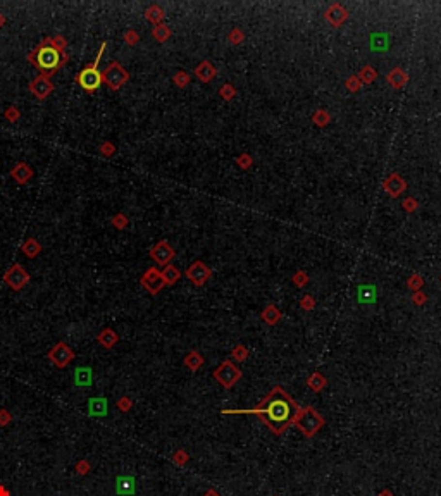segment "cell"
<instances>
[{
  "label": "cell",
  "instance_id": "cell-51",
  "mask_svg": "<svg viewBox=\"0 0 441 496\" xmlns=\"http://www.w3.org/2000/svg\"><path fill=\"white\" fill-rule=\"evenodd\" d=\"M412 302H414L415 305H424V304L427 302L426 293H422V291H414V295H412Z\"/></svg>",
  "mask_w": 441,
  "mask_h": 496
},
{
  "label": "cell",
  "instance_id": "cell-20",
  "mask_svg": "<svg viewBox=\"0 0 441 496\" xmlns=\"http://www.w3.org/2000/svg\"><path fill=\"white\" fill-rule=\"evenodd\" d=\"M42 250H43L42 245H40L38 240H35V238L24 240V243L21 245V252H23V255L28 258H36L42 254Z\"/></svg>",
  "mask_w": 441,
  "mask_h": 496
},
{
  "label": "cell",
  "instance_id": "cell-45",
  "mask_svg": "<svg viewBox=\"0 0 441 496\" xmlns=\"http://www.w3.org/2000/svg\"><path fill=\"white\" fill-rule=\"evenodd\" d=\"M236 164L240 165L241 169H248V167L253 164V159H252L250 154H241L240 157L236 159Z\"/></svg>",
  "mask_w": 441,
  "mask_h": 496
},
{
  "label": "cell",
  "instance_id": "cell-52",
  "mask_svg": "<svg viewBox=\"0 0 441 496\" xmlns=\"http://www.w3.org/2000/svg\"><path fill=\"white\" fill-rule=\"evenodd\" d=\"M0 496H11V491L4 484H0Z\"/></svg>",
  "mask_w": 441,
  "mask_h": 496
},
{
  "label": "cell",
  "instance_id": "cell-30",
  "mask_svg": "<svg viewBox=\"0 0 441 496\" xmlns=\"http://www.w3.org/2000/svg\"><path fill=\"white\" fill-rule=\"evenodd\" d=\"M92 381V369L90 367H79L76 369V383L79 386H86Z\"/></svg>",
  "mask_w": 441,
  "mask_h": 496
},
{
  "label": "cell",
  "instance_id": "cell-22",
  "mask_svg": "<svg viewBox=\"0 0 441 496\" xmlns=\"http://www.w3.org/2000/svg\"><path fill=\"white\" fill-rule=\"evenodd\" d=\"M88 410L92 416L104 417L107 414V400L105 398H92L88 405Z\"/></svg>",
  "mask_w": 441,
  "mask_h": 496
},
{
  "label": "cell",
  "instance_id": "cell-26",
  "mask_svg": "<svg viewBox=\"0 0 441 496\" xmlns=\"http://www.w3.org/2000/svg\"><path fill=\"white\" fill-rule=\"evenodd\" d=\"M262 319H264V322H267L269 326H274V324L281 319V312L276 308V305H269V307L264 308Z\"/></svg>",
  "mask_w": 441,
  "mask_h": 496
},
{
  "label": "cell",
  "instance_id": "cell-55",
  "mask_svg": "<svg viewBox=\"0 0 441 496\" xmlns=\"http://www.w3.org/2000/svg\"><path fill=\"white\" fill-rule=\"evenodd\" d=\"M379 496H393V495H391V493L390 491H383V493H381V495Z\"/></svg>",
  "mask_w": 441,
  "mask_h": 496
},
{
  "label": "cell",
  "instance_id": "cell-36",
  "mask_svg": "<svg viewBox=\"0 0 441 496\" xmlns=\"http://www.w3.org/2000/svg\"><path fill=\"white\" fill-rule=\"evenodd\" d=\"M219 95L222 96V100H226V102L233 100V98L236 96L235 86H233L231 83H226V85H222V86L219 88Z\"/></svg>",
  "mask_w": 441,
  "mask_h": 496
},
{
  "label": "cell",
  "instance_id": "cell-18",
  "mask_svg": "<svg viewBox=\"0 0 441 496\" xmlns=\"http://www.w3.org/2000/svg\"><path fill=\"white\" fill-rule=\"evenodd\" d=\"M195 76L198 78V80L202 81V83H209V81H212L214 78H216V74H217V71H216V67H214L212 64H210L209 61H204V62H200V64L195 67Z\"/></svg>",
  "mask_w": 441,
  "mask_h": 496
},
{
  "label": "cell",
  "instance_id": "cell-53",
  "mask_svg": "<svg viewBox=\"0 0 441 496\" xmlns=\"http://www.w3.org/2000/svg\"><path fill=\"white\" fill-rule=\"evenodd\" d=\"M5 23H7V17H5V14H2V12H0V28H4Z\"/></svg>",
  "mask_w": 441,
  "mask_h": 496
},
{
  "label": "cell",
  "instance_id": "cell-1",
  "mask_svg": "<svg viewBox=\"0 0 441 496\" xmlns=\"http://www.w3.org/2000/svg\"><path fill=\"white\" fill-rule=\"evenodd\" d=\"M260 417L267 426L271 427L276 434L283 432L290 422H293L298 414V407L293 403L290 396L281 388H276L266 400L260 403L259 408L252 410Z\"/></svg>",
  "mask_w": 441,
  "mask_h": 496
},
{
  "label": "cell",
  "instance_id": "cell-33",
  "mask_svg": "<svg viewBox=\"0 0 441 496\" xmlns=\"http://www.w3.org/2000/svg\"><path fill=\"white\" fill-rule=\"evenodd\" d=\"M4 117H5V121H7V123H11V124L17 123V121L21 119L19 107H16V105H9V107L4 111Z\"/></svg>",
  "mask_w": 441,
  "mask_h": 496
},
{
  "label": "cell",
  "instance_id": "cell-23",
  "mask_svg": "<svg viewBox=\"0 0 441 496\" xmlns=\"http://www.w3.org/2000/svg\"><path fill=\"white\" fill-rule=\"evenodd\" d=\"M117 493L119 495H133L135 493V479L129 476L126 477H117Z\"/></svg>",
  "mask_w": 441,
  "mask_h": 496
},
{
  "label": "cell",
  "instance_id": "cell-13",
  "mask_svg": "<svg viewBox=\"0 0 441 496\" xmlns=\"http://www.w3.org/2000/svg\"><path fill=\"white\" fill-rule=\"evenodd\" d=\"M9 176H11L17 185H28V183L33 179V176H35V171H33V167H31L28 162H17L11 169Z\"/></svg>",
  "mask_w": 441,
  "mask_h": 496
},
{
  "label": "cell",
  "instance_id": "cell-5",
  "mask_svg": "<svg viewBox=\"0 0 441 496\" xmlns=\"http://www.w3.org/2000/svg\"><path fill=\"white\" fill-rule=\"evenodd\" d=\"M293 422L297 424V427L303 434L310 438V436H314L322 427L324 419H322L312 407H305V408H302V410H298Z\"/></svg>",
  "mask_w": 441,
  "mask_h": 496
},
{
  "label": "cell",
  "instance_id": "cell-47",
  "mask_svg": "<svg viewBox=\"0 0 441 496\" xmlns=\"http://www.w3.org/2000/svg\"><path fill=\"white\" fill-rule=\"evenodd\" d=\"M90 469H92V465H90L88 460H79L76 464V474L78 476H86V474L90 472Z\"/></svg>",
  "mask_w": 441,
  "mask_h": 496
},
{
  "label": "cell",
  "instance_id": "cell-4",
  "mask_svg": "<svg viewBox=\"0 0 441 496\" xmlns=\"http://www.w3.org/2000/svg\"><path fill=\"white\" fill-rule=\"evenodd\" d=\"M129 81V73L124 69L121 62L112 61L102 71V85L107 86L110 92H117Z\"/></svg>",
  "mask_w": 441,
  "mask_h": 496
},
{
  "label": "cell",
  "instance_id": "cell-48",
  "mask_svg": "<svg viewBox=\"0 0 441 496\" xmlns=\"http://www.w3.org/2000/svg\"><path fill=\"white\" fill-rule=\"evenodd\" d=\"M173 462H174L176 465H179V467H183L188 462V455H186V451H183V450H178L174 455H173Z\"/></svg>",
  "mask_w": 441,
  "mask_h": 496
},
{
  "label": "cell",
  "instance_id": "cell-40",
  "mask_svg": "<svg viewBox=\"0 0 441 496\" xmlns=\"http://www.w3.org/2000/svg\"><path fill=\"white\" fill-rule=\"evenodd\" d=\"M228 40L233 43V45H238V43H241L245 40V35L241 33V30H238V28H233V30L228 33Z\"/></svg>",
  "mask_w": 441,
  "mask_h": 496
},
{
  "label": "cell",
  "instance_id": "cell-38",
  "mask_svg": "<svg viewBox=\"0 0 441 496\" xmlns=\"http://www.w3.org/2000/svg\"><path fill=\"white\" fill-rule=\"evenodd\" d=\"M123 40L126 42V45H128V47H135L136 43L140 42V33H138V31H135V30L124 31Z\"/></svg>",
  "mask_w": 441,
  "mask_h": 496
},
{
  "label": "cell",
  "instance_id": "cell-14",
  "mask_svg": "<svg viewBox=\"0 0 441 496\" xmlns=\"http://www.w3.org/2000/svg\"><path fill=\"white\" fill-rule=\"evenodd\" d=\"M383 188H384V192H386L388 195L393 196V198H396V196H400L407 190V181L403 179L400 174L393 173L391 176H388L386 179H384Z\"/></svg>",
  "mask_w": 441,
  "mask_h": 496
},
{
  "label": "cell",
  "instance_id": "cell-28",
  "mask_svg": "<svg viewBox=\"0 0 441 496\" xmlns=\"http://www.w3.org/2000/svg\"><path fill=\"white\" fill-rule=\"evenodd\" d=\"M376 76H378V73H376V69L372 67V65H365V67H362L360 69V73L357 74V78L360 80V83L362 85H369V83H372V81L376 80Z\"/></svg>",
  "mask_w": 441,
  "mask_h": 496
},
{
  "label": "cell",
  "instance_id": "cell-32",
  "mask_svg": "<svg viewBox=\"0 0 441 496\" xmlns=\"http://www.w3.org/2000/svg\"><path fill=\"white\" fill-rule=\"evenodd\" d=\"M359 298H360V302L362 304H371V302H374V298H376V289H374V286H360L359 288Z\"/></svg>",
  "mask_w": 441,
  "mask_h": 496
},
{
  "label": "cell",
  "instance_id": "cell-25",
  "mask_svg": "<svg viewBox=\"0 0 441 496\" xmlns=\"http://www.w3.org/2000/svg\"><path fill=\"white\" fill-rule=\"evenodd\" d=\"M185 366L195 372V370H198L202 366H204V357H202V355L198 353V352H195V350L190 352V353L185 357Z\"/></svg>",
  "mask_w": 441,
  "mask_h": 496
},
{
  "label": "cell",
  "instance_id": "cell-17",
  "mask_svg": "<svg viewBox=\"0 0 441 496\" xmlns=\"http://www.w3.org/2000/svg\"><path fill=\"white\" fill-rule=\"evenodd\" d=\"M386 81L390 83L391 88L400 90V88H403L407 83H409V74H407L405 71L402 69V67H395L393 71H390V73H388Z\"/></svg>",
  "mask_w": 441,
  "mask_h": 496
},
{
  "label": "cell",
  "instance_id": "cell-31",
  "mask_svg": "<svg viewBox=\"0 0 441 496\" xmlns=\"http://www.w3.org/2000/svg\"><path fill=\"white\" fill-rule=\"evenodd\" d=\"M110 224H112V226L116 227L117 231H123V229H126V227H128L129 219H128V216H126V214H123V212H117V214H114V216L110 217Z\"/></svg>",
  "mask_w": 441,
  "mask_h": 496
},
{
  "label": "cell",
  "instance_id": "cell-35",
  "mask_svg": "<svg viewBox=\"0 0 441 496\" xmlns=\"http://www.w3.org/2000/svg\"><path fill=\"white\" fill-rule=\"evenodd\" d=\"M48 43L54 45L55 48H59L61 52H66V47H67V40L64 35H54V36H47Z\"/></svg>",
  "mask_w": 441,
  "mask_h": 496
},
{
  "label": "cell",
  "instance_id": "cell-12",
  "mask_svg": "<svg viewBox=\"0 0 441 496\" xmlns=\"http://www.w3.org/2000/svg\"><path fill=\"white\" fill-rule=\"evenodd\" d=\"M212 276V271L204 264L202 260H195L188 269H186V277L193 283L195 286H204Z\"/></svg>",
  "mask_w": 441,
  "mask_h": 496
},
{
  "label": "cell",
  "instance_id": "cell-2",
  "mask_svg": "<svg viewBox=\"0 0 441 496\" xmlns=\"http://www.w3.org/2000/svg\"><path fill=\"white\" fill-rule=\"evenodd\" d=\"M26 61L31 62L38 69L40 74L47 78H52L55 73L61 71V67L69 62V55L66 52H61L54 45L48 43L47 36L38 43V45L26 55Z\"/></svg>",
  "mask_w": 441,
  "mask_h": 496
},
{
  "label": "cell",
  "instance_id": "cell-8",
  "mask_svg": "<svg viewBox=\"0 0 441 496\" xmlns=\"http://www.w3.org/2000/svg\"><path fill=\"white\" fill-rule=\"evenodd\" d=\"M140 285L143 286V288L147 289L152 296H155L162 291L164 286H166V283H164L162 272H160L157 267H148V269L143 272V276L140 277Z\"/></svg>",
  "mask_w": 441,
  "mask_h": 496
},
{
  "label": "cell",
  "instance_id": "cell-15",
  "mask_svg": "<svg viewBox=\"0 0 441 496\" xmlns=\"http://www.w3.org/2000/svg\"><path fill=\"white\" fill-rule=\"evenodd\" d=\"M324 17L331 26L340 28L345 21L348 19V12H346V9H345L341 4H331L328 11H326Z\"/></svg>",
  "mask_w": 441,
  "mask_h": 496
},
{
  "label": "cell",
  "instance_id": "cell-29",
  "mask_svg": "<svg viewBox=\"0 0 441 496\" xmlns=\"http://www.w3.org/2000/svg\"><path fill=\"white\" fill-rule=\"evenodd\" d=\"M307 384H309V388L312 389V391H321L326 386V377L319 372H314L312 376L307 379Z\"/></svg>",
  "mask_w": 441,
  "mask_h": 496
},
{
  "label": "cell",
  "instance_id": "cell-39",
  "mask_svg": "<svg viewBox=\"0 0 441 496\" xmlns=\"http://www.w3.org/2000/svg\"><path fill=\"white\" fill-rule=\"evenodd\" d=\"M422 285H424V279H422L419 274H412V276L407 279V286L410 289H414V291H421Z\"/></svg>",
  "mask_w": 441,
  "mask_h": 496
},
{
  "label": "cell",
  "instance_id": "cell-24",
  "mask_svg": "<svg viewBox=\"0 0 441 496\" xmlns=\"http://www.w3.org/2000/svg\"><path fill=\"white\" fill-rule=\"evenodd\" d=\"M171 35H173V31H171V28L164 23L159 24V26H154V30H152V36H154L155 42H159V43L167 42V40L171 38Z\"/></svg>",
  "mask_w": 441,
  "mask_h": 496
},
{
  "label": "cell",
  "instance_id": "cell-50",
  "mask_svg": "<svg viewBox=\"0 0 441 496\" xmlns=\"http://www.w3.org/2000/svg\"><path fill=\"white\" fill-rule=\"evenodd\" d=\"M300 307H302L303 310H312V308L315 307V300H314L310 295H305L302 300H300Z\"/></svg>",
  "mask_w": 441,
  "mask_h": 496
},
{
  "label": "cell",
  "instance_id": "cell-19",
  "mask_svg": "<svg viewBox=\"0 0 441 496\" xmlns=\"http://www.w3.org/2000/svg\"><path fill=\"white\" fill-rule=\"evenodd\" d=\"M164 17H166V12H164V9L160 7L159 4H152L145 9V19H147L150 24H154V26L162 24Z\"/></svg>",
  "mask_w": 441,
  "mask_h": 496
},
{
  "label": "cell",
  "instance_id": "cell-37",
  "mask_svg": "<svg viewBox=\"0 0 441 496\" xmlns=\"http://www.w3.org/2000/svg\"><path fill=\"white\" fill-rule=\"evenodd\" d=\"M98 152H100L104 157H112V155L116 154V145H114L112 142L105 140V142H102L100 146H98Z\"/></svg>",
  "mask_w": 441,
  "mask_h": 496
},
{
  "label": "cell",
  "instance_id": "cell-3",
  "mask_svg": "<svg viewBox=\"0 0 441 496\" xmlns=\"http://www.w3.org/2000/svg\"><path fill=\"white\" fill-rule=\"evenodd\" d=\"M105 47H107V43L102 42L100 47H98L97 57L93 59V62L86 64L85 67L74 76V81H76L78 85L81 86L86 93H95L102 86V71H98V64H100V61H102Z\"/></svg>",
  "mask_w": 441,
  "mask_h": 496
},
{
  "label": "cell",
  "instance_id": "cell-49",
  "mask_svg": "<svg viewBox=\"0 0 441 496\" xmlns=\"http://www.w3.org/2000/svg\"><path fill=\"white\" fill-rule=\"evenodd\" d=\"M12 422V416L11 412L5 410V408H0V427H5Z\"/></svg>",
  "mask_w": 441,
  "mask_h": 496
},
{
  "label": "cell",
  "instance_id": "cell-41",
  "mask_svg": "<svg viewBox=\"0 0 441 496\" xmlns=\"http://www.w3.org/2000/svg\"><path fill=\"white\" fill-rule=\"evenodd\" d=\"M231 355H233V358H236V360H247L248 358V350L245 348L243 345H236L235 348H233V352H231Z\"/></svg>",
  "mask_w": 441,
  "mask_h": 496
},
{
  "label": "cell",
  "instance_id": "cell-42",
  "mask_svg": "<svg viewBox=\"0 0 441 496\" xmlns=\"http://www.w3.org/2000/svg\"><path fill=\"white\" fill-rule=\"evenodd\" d=\"M291 281H293V285H297V286H305L307 285V281H309V276H307V272L305 271H297V272L293 274V277H291Z\"/></svg>",
  "mask_w": 441,
  "mask_h": 496
},
{
  "label": "cell",
  "instance_id": "cell-7",
  "mask_svg": "<svg viewBox=\"0 0 441 496\" xmlns=\"http://www.w3.org/2000/svg\"><path fill=\"white\" fill-rule=\"evenodd\" d=\"M30 274L21 264H12L7 271L4 272V283L14 291H21L24 286L30 283Z\"/></svg>",
  "mask_w": 441,
  "mask_h": 496
},
{
  "label": "cell",
  "instance_id": "cell-44",
  "mask_svg": "<svg viewBox=\"0 0 441 496\" xmlns=\"http://www.w3.org/2000/svg\"><path fill=\"white\" fill-rule=\"evenodd\" d=\"M131 407H133V400L129 396H123V398L117 400V408H119L121 412H124V414L131 410Z\"/></svg>",
  "mask_w": 441,
  "mask_h": 496
},
{
  "label": "cell",
  "instance_id": "cell-6",
  "mask_svg": "<svg viewBox=\"0 0 441 496\" xmlns=\"http://www.w3.org/2000/svg\"><path fill=\"white\" fill-rule=\"evenodd\" d=\"M47 358H48V362H50L52 366L57 367V369H66L71 362L76 358V353H74V350L67 343L59 341L52 346L50 350L47 352Z\"/></svg>",
  "mask_w": 441,
  "mask_h": 496
},
{
  "label": "cell",
  "instance_id": "cell-54",
  "mask_svg": "<svg viewBox=\"0 0 441 496\" xmlns=\"http://www.w3.org/2000/svg\"><path fill=\"white\" fill-rule=\"evenodd\" d=\"M205 496H219V493H216V491H212V489H210V491L205 493Z\"/></svg>",
  "mask_w": 441,
  "mask_h": 496
},
{
  "label": "cell",
  "instance_id": "cell-11",
  "mask_svg": "<svg viewBox=\"0 0 441 496\" xmlns=\"http://www.w3.org/2000/svg\"><path fill=\"white\" fill-rule=\"evenodd\" d=\"M28 90H30L31 95L35 96V98H38V100H47V98L52 95V92L55 90V86L50 78L38 74L36 78L31 80V83L28 85Z\"/></svg>",
  "mask_w": 441,
  "mask_h": 496
},
{
  "label": "cell",
  "instance_id": "cell-27",
  "mask_svg": "<svg viewBox=\"0 0 441 496\" xmlns=\"http://www.w3.org/2000/svg\"><path fill=\"white\" fill-rule=\"evenodd\" d=\"M312 123L319 128L328 126V124L331 123V114H329L328 111H324V109H317V111L312 114Z\"/></svg>",
  "mask_w": 441,
  "mask_h": 496
},
{
  "label": "cell",
  "instance_id": "cell-10",
  "mask_svg": "<svg viewBox=\"0 0 441 496\" xmlns=\"http://www.w3.org/2000/svg\"><path fill=\"white\" fill-rule=\"evenodd\" d=\"M150 257L157 266L166 267V266H169L171 260L176 257V252H174V248L169 245V241L160 240V241H157L150 248Z\"/></svg>",
  "mask_w": 441,
  "mask_h": 496
},
{
  "label": "cell",
  "instance_id": "cell-16",
  "mask_svg": "<svg viewBox=\"0 0 441 496\" xmlns=\"http://www.w3.org/2000/svg\"><path fill=\"white\" fill-rule=\"evenodd\" d=\"M97 341L100 346H104L105 350H110V348H114L119 343V335L114 329H110V327H105V329H102L97 335Z\"/></svg>",
  "mask_w": 441,
  "mask_h": 496
},
{
  "label": "cell",
  "instance_id": "cell-21",
  "mask_svg": "<svg viewBox=\"0 0 441 496\" xmlns=\"http://www.w3.org/2000/svg\"><path fill=\"white\" fill-rule=\"evenodd\" d=\"M162 277H164V283H166V286H173V285H176L179 281V277H181V272H179V269L176 266H173V264H169V266H166L162 271Z\"/></svg>",
  "mask_w": 441,
  "mask_h": 496
},
{
  "label": "cell",
  "instance_id": "cell-9",
  "mask_svg": "<svg viewBox=\"0 0 441 496\" xmlns=\"http://www.w3.org/2000/svg\"><path fill=\"white\" fill-rule=\"evenodd\" d=\"M240 377H241L240 369L235 367L231 362H228V360L222 362V364L216 369V372H214V379H216L217 383H220L224 388H231V386L235 384Z\"/></svg>",
  "mask_w": 441,
  "mask_h": 496
},
{
  "label": "cell",
  "instance_id": "cell-34",
  "mask_svg": "<svg viewBox=\"0 0 441 496\" xmlns=\"http://www.w3.org/2000/svg\"><path fill=\"white\" fill-rule=\"evenodd\" d=\"M173 83H174L178 88H186V86L190 85V74L186 73V71H178V73H174V76H173Z\"/></svg>",
  "mask_w": 441,
  "mask_h": 496
},
{
  "label": "cell",
  "instance_id": "cell-46",
  "mask_svg": "<svg viewBox=\"0 0 441 496\" xmlns=\"http://www.w3.org/2000/svg\"><path fill=\"white\" fill-rule=\"evenodd\" d=\"M345 85H346V88H348L350 92L355 93V92H359V90H360L362 83H360V80L357 76H350L348 80H346V83H345Z\"/></svg>",
  "mask_w": 441,
  "mask_h": 496
},
{
  "label": "cell",
  "instance_id": "cell-43",
  "mask_svg": "<svg viewBox=\"0 0 441 496\" xmlns=\"http://www.w3.org/2000/svg\"><path fill=\"white\" fill-rule=\"evenodd\" d=\"M402 207H403V210H405V212L412 214V212L417 210L419 204H417V200H415V198H412V196H407L405 200L402 202Z\"/></svg>",
  "mask_w": 441,
  "mask_h": 496
}]
</instances>
